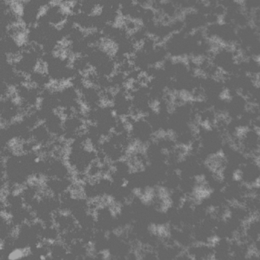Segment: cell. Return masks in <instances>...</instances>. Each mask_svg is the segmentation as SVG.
Listing matches in <instances>:
<instances>
[{"instance_id":"1","label":"cell","mask_w":260,"mask_h":260,"mask_svg":"<svg viewBox=\"0 0 260 260\" xmlns=\"http://www.w3.org/2000/svg\"><path fill=\"white\" fill-rule=\"evenodd\" d=\"M239 56L238 51L234 46L220 45L214 48L210 58L220 73L228 74L235 72Z\"/></svg>"},{"instance_id":"2","label":"cell","mask_w":260,"mask_h":260,"mask_svg":"<svg viewBox=\"0 0 260 260\" xmlns=\"http://www.w3.org/2000/svg\"><path fill=\"white\" fill-rule=\"evenodd\" d=\"M205 36L220 45L235 46L238 28L223 21L208 24L203 30Z\"/></svg>"},{"instance_id":"3","label":"cell","mask_w":260,"mask_h":260,"mask_svg":"<svg viewBox=\"0 0 260 260\" xmlns=\"http://www.w3.org/2000/svg\"><path fill=\"white\" fill-rule=\"evenodd\" d=\"M234 177L249 188L260 185V164L255 159L246 158L237 169Z\"/></svg>"},{"instance_id":"4","label":"cell","mask_w":260,"mask_h":260,"mask_svg":"<svg viewBox=\"0 0 260 260\" xmlns=\"http://www.w3.org/2000/svg\"><path fill=\"white\" fill-rule=\"evenodd\" d=\"M180 18L183 24L184 31L187 32L203 31L209 24L206 15L196 9L183 12Z\"/></svg>"},{"instance_id":"5","label":"cell","mask_w":260,"mask_h":260,"mask_svg":"<svg viewBox=\"0 0 260 260\" xmlns=\"http://www.w3.org/2000/svg\"><path fill=\"white\" fill-rule=\"evenodd\" d=\"M188 258L193 259H211L214 258L212 243L194 242L185 249Z\"/></svg>"},{"instance_id":"6","label":"cell","mask_w":260,"mask_h":260,"mask_svg":"<svg viewBox=\"0 0 260 260\" xmlns=\"http://www.w3.org/2000/svg\"><path fill=\"white\" fill-rule=\"evenodd\" d=\"M235 72L241 73L252 77H258L260 72V60L253 57H243L239 58Z\"/></svg>"},{"instance_id":"7","label":"cell","mask_w":260,"mask_h":260,"mask_svg":"<svg viewBox=\"0 0 260 260\" xmlns=\"http://www.w3.org/2000/svg\"><path fill=\"white\" fill-rule=\"evenodd\" d=\"M96 47L105 55L110 58L116 57L119 51V45L111 38L103 37L99 39Z\"/></svg>"},{"instance_id":"8","label":"cell","mask_w":260,"mask_h":260,"mask_svg":"<svg viewBox=\"0 0 260 260\" xmlns=\"http://www.w3.org/2000/svg\"><path fill=\"white\" fill-rule=\"evenodd\" d=\"M197 71L201 76L206 77H217L220 73L210 57L197 60Z\"/></svg>"},{"instance_id":"9","label":"cell","mask_w":260,"mask_h":260,"mask_svg":"<svg viewBox=\"0 0 260 260\" xmlns=\"http://www.w3.org/2000/svg\"><path fill=\"white\" fill-rule=\"evenodd\" d=\"M29 29L21 30V31H16L10 36L13 39V43L18 47V48H24L28 46L29 44Z\"/></svg>"},{"instance_id":"10","label":"cell","mask_w":260,"mask_h":260,"mask_svg":"<svg viewBox=\"0 0 260 260\" xmlns=\"http://www.w3.org/2000/svg\"><path fill=\"white\" fill-rule=\"evenodd\" d=\"M25 4L21 0H12L11 4L9 6V11L13 15V17L22 18L25 15Z\"/></svg>"},{"instance_id":"11","label":"cell","mask_w":260,"mask_h":260,"mask_svg":"<svg viewBox=\"0 0 260 260\" xmlns=\"http://www.w3.org/2000/svg\"><path fill=\"white\" fill-rule=\"evenodd\" d=\"M32 70L33 72L36 75L45 77V76L48 75V73H49V64L45 60L39 59V60H36V62H35Z\"/></svg>"},{"instance_id":"12","label":"cell","mask_w":260,"mask_h":260,"mask_svg":"<svg viewBox=\"0 0 260 260\" xmlns=\"http://www.w3.org/2000/svg\"><path fill=\"white\" fill-rule=\"evenodd\" d=\"M23 60V51H10L6 54V61L10 66L19 64Z\"/></svg>"},{"instance_id":"13","label":"cell","mask_w":260,"mask_h":260,"mask_svg":"<svg viewBox=\"0 0 260 260\" xmlns=\"http://www.w3.org/2000/svg\"><path fill=\"white\" fill-rule=\"evenodd\" d=\"M127 16L123 14L121 12H118L112 22V27L115 29H125L126 24H127Z\"/></svg>"},{"instance_id":"14","label":"cell","mask_w":260,"mask_h":260,"mask_svg":"<svg viewBox=\"0 0 260 260\" xmlns=\"http://www.w3.org/2000/svg\"><path fill=\"white\" fill-rule=\"evenodd\" d=\"M50 8H51V7L49 5H43L39 7V10H38L37 15H36V19L40 20L41 19L47 16L48 13H49Z\"/></svg>"},{"instance_id":"15","label":"cell","mask_w":260,"mask_h":260,"mask_svg":"<svg viewBox=\"0 0 260 260\" xmlns=\"http://www.w3.org/2000/svg\"><path fill=\"white\" fill-rule=\"evenodd\" d=\"M103 10H104L103 7L100 5V4L92 6L90 10V14H89V16H92V17H99V16L103 15Z\"/></svg>"},{"instance_id":"16","label":"cell","mask_w":260,"mask_h":260,"mask_svg":"<svg viewBox=\"0 0 260 260\" xmlns=\"http://www.w3.org/2000/svg\"><path fill=\"white\" fill-rule=\"evenodd\" d=\"M57 45H60V47L63 48H68L71 49V46H72V41L69 39V38H62L61 39L57 42Z\"/></svg>"},{"instance_id":"17","label":"cell","mask_w":260,"mask_h":260,"mask_svg":"<svg viewBox=\"0 0 260 260\" xmlns=\"http://www.w3.org/2000/svg\"><path fill=\"white\" fill-rule=\"evenodd\" d=\"M206 1L208 3H214V4L220 2V0H206Z\"/></svg>"},{"instance_id":"18","label":"cell","mask_w":260,"mask_h":260,"mask_svg":"<svg viewBox=\"0 0 260 260\" xmlns=\"http://www.w3.org/2000/svg\"><path fill=\"white\" fill-rule=\"evenodd\" d=\"M23 4H27L28 3L31 2V0H21Z\"/></svg>"},{"instance_id":"19","label":"cell","mask_w":260,"mask_h":260,"mask_svg":"<svg viewBox=\"0 0 260 260\" xmlns=\"http://www.w3.org/2000/svg\"><path fill=\"white\" fill-rule=\"evenodd\" d=\"M258 83H260V72H259V75L258 76Z\"/></svg>"}]
</instances>
